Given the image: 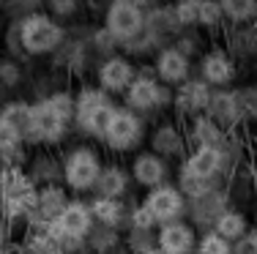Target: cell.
Returning <instances> with one entry per match:
<instances>
[{"label": "cell", "mask_w": 257, "mask_h": 254, "mask_svg": "<svg viewBox=\"0 0 257 254\" xmlns=\"http://www.w3.org/2000/svg\"><path fill=\"white\" fill-rule=\"evenodd\" d=\"M224 131L213 123L208 115H200V118L189 120V131H186V142H192V148H205V145H216L222 148Z\"/></svg>", "instance_id": "d4e9b609"}, {"label": "cell", "mask_w": 257, "mask_h": 254, "mask_svg": "<svg viewBox=\"0 0 257 254\" xmlns=\"http://www.w3.org/2000/svg\"><path fill=\"white\" fill-rule=\"evenodd\" d=\"M173 17L178 28H194L200 22V0H181V3H175Z\"/></svg>", "instance_id": "1f68e13d"}, {"label": "cell", "mask_w": 257, "mask_h": 254, "mask_svg": "<svg viewBox=\"0 0 257 254\" xmlns=\"http://www.w3.org/2000/svg\"><path fill=\"white\" fill-rule=\"evenodd\" d=\"M17 41L28 55H52L63 47L66 30L58 20H52L47 11L25 14L17 25Z\"/></svg>", "instance_id": "7a4b0ae2"}, {"label": "cell", "mask_w": 257, "mask_h": 254, "mask_svg": "<svg viewBox=\"0 0 257 254\" xmlns=\"http://www.w3.org/2000/svg\"><path fill=\"white\" fill-rule=\"evenodd\" d=\"M249 219H246V213L243 210H238V208H227L222 216L216 219V224H213V232L216 235H222L224 240H230L232 246L238 243V240H243L249 235Z\"/></svg>", "instance_id": "cb8c5ba5"}, {"label": "cell", "mask_w": 257, "mask_h": 254, "mask_svg": "<svg viewBox=\"0 0 257 254\" xmlns=\"http://www.w3.org/2000/svg\"><path fill=\"white\" fill-rule=\"evenodd\" d=\"M143 137H145L143 118L134 115L132 110H126V107H118V112H115V118L101 142L107 145L109 153H128V150L140 148Z\"/></svg>", "instance_id": "30bf717a"}, {"label": "cell", "mask_w": 257, "mask_h": 254, "mask_svg": "<svg viewBox=\"0 0 257 254\" xmlns=\"http://www.w3.org/2000/svg\"><path fill=\"white\" fill-rule=\"evenodd\" d=\"M137 77V69H134L132 58L126 55H107L96 69V88L104 90L107 96H118L126 93L128 85Z\"/></svg>", "instance_id": "8fae6325"}, {"label": "cell", "mask_w": 257, "mask_h": 254, "mask_svg": "<svg viewBox=\"0 0 257 254\" xmlns=\"http://www.w3.org/2000/svg\"><path fill=\"white\" fill-rule=\"evenodd\" d=\"M238 69L235 58L227 55L224 50H208L200 58V80L213 90H227V85L235 82Z\"/></svg>", "instance_id": "9a60e30c"}, {"label": "cell", "mask_w": 257, "mask_h": 254, "mask_svg": "<svg viewBox=\"0 0 257 254\" xmlns=\"http://www.w3.org/2000/svg\"><path fill=\"white\" fill-rule=\"evenodd\" d=\"M0 120H6L11 129L20 131L22 140L30 142V101H20V99L6 101L0 107Z\"/></svg>", "instance_id": "484cf974"}, {"label": "cell", "mask_w": 257, "mask_h": 254, "mask_svg": "<svg viewBox=\"0 0 257 254\" xmlns=\"http://www.w3.org/2000/svg\"><path fill=\"white\" fill-rule=\"evenodd\" d=\"M115 112L118 107L112 104V99L96 85H82L74 93V123L82 134L93 140H104Z\"/></svg>", "instance_id": "6da1fadb"}, {"label": "cell", "mask_w": 257, "mask_h": 254, "mask_svg": "<svg viewBox=\"0 0 257 254\" xmlns=\"http://www.w3.org/2000/svg\"><path fill=\"white\" fill-rule=\"evenodd\" d=\"M0 254H20V249H14V246H3Z\"/></svg>", "instance_id": "ab89813d"}, {"label": "cell", "mask_w": 257, "mask_h": 254, "mask_svg": "<svg viewBox=\"0 0 257 254\" xmlns=\"http://www.w3.org/2000/svg\"><path fill=\"white\" fill-rule=\"evenodd\" d=\"M222 11H224V20L235 22V25H243V22L254 20L257 14V3H246V0H224L222 3Z\"/></svg>", "instance_id": "4dcf8cb0"}, {"label": "cell", "mask_w": 257, "mask_h": 254, "mask_svg": "<svg viewBox=\"0 0 257 254\" xmlns=\"http://www.w3.org/2000/svg\"><path fill=\"white\" fill-rule=\"evenodd\" d=\"M227 194L222 189L211 191V194H203L197 199H189V210L192 213V227H205V229H213L216 219L227 210Z\"/></svg>", "instance_id": "d6986e66"}, {"label": "cell", "mask_w": 257, "mask_h": 254, "mask_svg": "<svg viewBox=\"0 0 257 254\" xmlns=\"http://www.w3.org/2000/svg\"><path fill=\"white\" fill-rule=\"evenodd\" d=\"M20 82V69H17L14 63H0V85H6V88H11V85Z\"/></svg>", "instance_id": "74e56055"}, {"label": "cell", "mask_w": 257, "mask_h": 254, "mask_svg": "<svg viewBox=\"0 0 257 254\" xmlns=\"http://www.w3.org/2000/svg\"><path fill=\"white\" fill-rule=\"evenodd\" d=\"M104 30L115 44L132 47L145 33V6L134 0H115L104 11Z\"/></svg>", "instance_id": "277c9868"}, {"label": "cell", "mask_w": 257, "mask_h": 254, "mask_svg": "<svg viewBox=\"0 0 257 254\" xmlns=\"http://www.w3.org/2000/svg\"><path fill=\"white\" fill-rule=\"evenodd\" d=\"M69 205V194H66V186L63 183H44L39 191H36V205H33V219L36 229H47L50 224H55L63 208Z\"/></svg>", "instance_id": "4fadbf2b"}, {"label": "cell", "mask_w": 257, "mask_h": 254, "mask_svg": "<svg viewBox=\"0 0 257 254\" xmlns=\"http://www.w3.org/2000/svg\"><path fill=\"white\" fill-rule=\"evenodd\" d=\"M194 254H232V243L224 240L222 235H216L213 229H205L203 235H197V249Z\"/></svg>", "instance_id": "f546056e"}, {"label": "cell", "mask_w": 257, "mask_h": 254, "mask_svg": "<svg viewBox=\"0 0 257 254\" xmlns=\"http://www.w3.org/2000/svg\"><path fill=\"white\" fill-rule=\"evenodd\" d=\"M22 145H25V140H22L20 131L11 129L6 120H0V161L17 159V153L22 150Z\"/></svg>", "instance_id": "f1b7e54d"}, {"label": "cell", "mask_w": 257, "mask_h": 254, "mask_svg": "<svg viewBox=\"0 0 257 254\" xmlns=\"http://www.w3.org/2000/svg\"><path fill=\"white\" fill-rule=\"evenodd\" d=\"M101 169H104V161H101L99 150L90 148V145H77V148H71L63 156L60 178H63L66 189L82 194V191L96 189V180H99Z\"/></svg>", "instance_id": "3957f363"}, {"label": "cell", "mask_w": 257, "mask_h": 254, "mask_svg": "<svg viewBox=\"0 0 257 254\" xmlns=\"http://www.w3.org/2000/svg\"><path fill=\"white\" fill-rule=\"evenodd\" d=\"M128 189V172L118 164H104L99 180H96L93 194L96 199H123Z\"/></svg>", "instance_id": "7402d4cb"}, {"label": "cell", "mask_w": 257, "mask_h": 254, "mask_svg": "<svg viewBox=\"0 0 257 254\" xmlns=\"http://www.w3.org/2000/svg\"><path fill=\"white\" fill-rule=\"evenodd\" d=\"M208 118L219 126V129H232L241 123V112H238V101H235V90H213L211 104H208Z\"/></svg>", "instance_id": "44dd1931"}, {"label": "cell", "mask_w": 257, "mask_h": 254, "mask_svg": "<svg viewBox=\"0 0 257 254\" xmlns=\"http://www.w3.org/2000/svg\"><path fill=\"white\" fill-rule=\"evenodd\" d=\"M36 183L20 169L9 167L0 172V210L6 219H22L33 213L36 205Z\"/></svg>", "instance_id": "8992f818"}, {"label": "cell", "mask_w": 257, "mask_h": 254, "mask_svg": "<svg viewBox=\"0 0 257 254\" xmlns=\"http://www.w3.org/2000/svg\"><path fill=\"white\" fill-rule=\"evenodd\" d=\"M235 101H238L241 120H254V118H257V85L238 88V90H235Z\"/></svg>", "instance_id": "d6a6232c"}, {"label": "cell", "mask_w": 257, "mask_h": 254, "mask_svg": "<svg viewBox=\"0 0 257 254\" xmlns=\"http://www.w3.org/2000/svg\"><path fill=\"white\" fill-rule=\"evenodd\" d=\"M96 219L90 213V202H82V199H69V205L63 208V213L55 219V224L47 227V232L58 240L60 246H79L93 235Z\"/></svg>", "instance_id": "5b68a950"}, {"label": "cell", "mask_w": 257, "mask_h": 254, "mask_svg": "<svg viewBox=\"0 0 257 254\" xmlns=\"http://www.w3.org/2000/svg\"><path fill=\"white\" fill-rule=\"evenodd\" d=\"M175 186L181 189V194L186 197V199H197V197H203V194H211V191H216V189H219V180L194 178V175H189V172H183V169H181L178 183H175Z\"/></svg>", "instance_id": "83f0119b"}, {"label": "cell", "mask_w": 257, "mask_h": 254, "mask_svg": "<svg viewBox=\"0 0 257 254\" xmlns=\"http://www.w3.org/2000/svg\"><path fill=\"white\" fill-rule=\"evenodd\" d=\"M232 254H257V229H249L246 238L232 246Z\"/></svg>", "instance_id": "8d00e7d4"}, {"label": "cell", "mask_w": 257, "mask_h": 254, "mask_svg": "<svg viewBox=\"0 0 257 254\" xmlns=\"http://www.w3.org/2000/svg\"><path fill=\"white\" fill-rule=\"evenodd\" d=\"M20 254H66V251L47 229H33L28 235V240L22 243Z\"/></svg>", "instance_id": "4316f807"}, {"label": "cell", "mask_w": 257, "mask_h": 254, "mask_svg": "<svg viewBox=\"0 0 257 254\" xmlns=\"http://www.w3.org/2000/svg\"><path fill=\"white\" fill-rule=\"evenodd\" d=\"M123 104H126V110H132L134 115L143 118V115H148V112H156V110H162V107L173 104V90L164 88L154 74L137 71L134 82L128 85V90L123 93Z\"/></svg>", "instance_id": "52a82bcc"}, {"label": "cell", "mask_w": 257, "mask_h": 254, "mask_svg": "<svg viewBox=\"0 0 257 254\" xmlns=\"http://www.w3.org/2000/svg\"><path fill=\"white\" fill-rule=\"evenodd\" d=\"M186 150V134L173 123V120H164L154 129L151 134V153L162 156L164 161L173 159V156H181Z\"/></svg>", "instance_id": "ffe728a7"}, {"label": "cell", "mask_w": 257, "mask_h": 254, "mask_svg": "<svg viewBox=\"0 0 257 254\" xmlns=\"http://www.w3.org/2000/svg\"><path fill=\"white\" fill-rule=\"evenodd\" d=\"M227 164V153H224V145H205V148H192L183 159V172L194 175V178H205V180H219V175L224 172Z\"/></svg>", "instance_id": "2e32d148"}, {"label": "cell", "mask_w": 257, "mask_h": 254, "mask_svg": "<svg viewBox=\"0 0 257 254\" xmlns=\"http://www.w3.org/2000/svg\"><path fill=\"white\" fill-rule=\"evenodd\" d=\"M145 210L154 216L156 227H164V224H173V221H183L189 210V199L181 194V189L175 183H164L159 189H151L143 199Z\"/></svg>", "instance_id": "9c48e42d"}, {"label": "cell", "mask_w": 257, "mask_h": 254, "mask_svg": "<svg viewBox=\"0 0 257 254\" xmlns=\"http://www.w3.org/2000/svg\"><path fill=\"white\" fill-rule=\"evenodd\" d=\"M90 213H93L96 224H101L104 229L115 232L118 227L128 224V208L123 199H96L90 202Z\"/></svg>", "instance_id": "603a6c76"}, {"label": "cell", "mask_w": 257, "mask_h": 254, "mask_svg": "<svg viewBox=\"0 0 257 254\" xmlns=\"http://www.w3.org/2000/svg\"><path fill=\"white\" fill-rule=\"evenodd\" d=\"M211 96H213V88H208L200 77H192V80H186L181 88H175L173 107H175V112H178V115H183V118L192 120V118H200V115L208 112Z\"/></svg>", "instance_id": "5bb4252c"}, {"label": "cell", "mask_w": 257, "mask_h": 254, "mask_svg": "<svg viewBox=\"0 0 257 254\" xmlns=\"http://www.w3.org/2000/svg\"><path fill=\"white\" fill-rule=\"evenodd\" d=\"M128 227L134 229V232H154V227H156V221H154V216L145 210V205L140 202L137 208H132L128 210Z\"/></svg>", "instance_id": "e575fe53"}, {"label": "cell", "mask_w": 257, "mask_h": 254, "mask_svg": "<svg viewBox=\"0 0 257 254\" xmlns=\"http://www.w3.org/2000/svg\"><path fill=\"white\" fill-rule=\"evenodd\" d=\"M3 246H9V229H6V224H0V249Z\"/></svg>", "instance_id": "f35d334b"}, {"label": "cell", "mask_w": 257, "mask_h": 254, "mask_svg": "<svg viewBox=\"0 0 257 254\" xmlns=\"http://www.w3.org/2000/svg\"><path fill=\"white\" fill-rule=\"evenodd\" d=\"M79 6L74 3V0H58V3H50L47 6V14L52 17V20H66V17L77 14Z\"/></svg>", "instance_id": "d590c367"}, {"label": "cell", "mask_w": 257, "mask_h": 254, "mask_svg": "<svg viewBox=\"0 0 257 254\" xmlns=\"http://www.w3.org/2000/svg\"><path fill=\"white\" fill-rule=\"evenodd\" d=\"M143 254H164L162 249H159V246H151V249H145Z\"/></svg>", "instance_id": "60d3db41"}, {"label": "cell", "mask_w": 257, "mask_h": 254, "mask_svg": "<svg viewBox=\"0 0 257 254\" xmlns=\"http://www.w3.org/2000/svg\"><path fill=\"white\" fill-rule=\"evenodd\" d=\"M156 246L164 254H192L197 249V229L189 221H173L156 229Z\"/></svg>", "instance_id": "ac0fdd59"}, {"label": "cell", "mask_w": 257, "mask_h": 254, "mask_svg": "<svg viewBox=\"0 0 257 254\" xmlns=\"http://www.w3.org/2000/svg\"><path fill=\"white\" fill-rule=\"evenodd\" d=\"M132 180L143 189H159V186L170 183V161H164L162 156L151 153V150H143L132 159V169H128Z\"/></svg>", "instance_id": "e0dca14e"}, {"label": "cell", "mask_w": 257, "mask_h": 254, "mask_svg": "<svg viewBox=\"0 0 257 254\" xmlns=\"http://www.w3.org/2000/svg\"><path fill=\"white\" fill-rule=\"evenodd\" d=\"M192 254H194V251H192Z\"/></svg>", "instance_id": "b9f144b4"}, {"label": "cell", "mask_w": 257, "mask_h": 254, "mask_svg": "<svg viewBox=\"0 0 257 254\" xmlns=\"http://www.w3.org/2000/svg\"><path fill=\"white\" fill-rule=\"evenodd\" d=\"M222 22H224L222 3H211V0H200V22H197V25H205V28H219Z\"/></svg>", "instance_id": "836d02e7"}, {"label": "cell", "mask_w": 257, "mask_h": 254, "mask_svg": "<svg viewBox=\"0 0 257 254\" xmlns=\"http://www.w3.org/2000/svg\"><path fill=\"white\" fill-rule=\"evenodd\" d=\"M154 77L164 88H181L186 80H192V58L183 55L178 47H162L154 58Z\"/></svg>", "instance_id": "7c38bea8"}, {"label": "cell", "mask_w": 257, "mask_h": 254, "mask_svg": "<svg viewBox=\"0 0 257 254\" xmlns=\"http://www.w3.org/2000/svg\"><path fill=\"white\" fill-rule=\"evenodd\" d=\"M71 123L52 107V101L39 99L30 104V142L39 145H58L66 140Z\"/></svg>", "instance_id": "ba28073f"}]
</instances>
